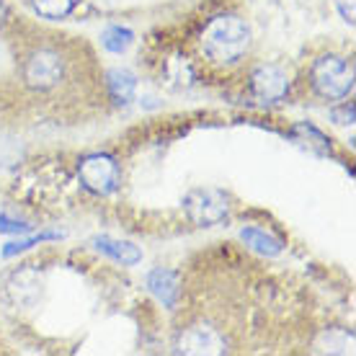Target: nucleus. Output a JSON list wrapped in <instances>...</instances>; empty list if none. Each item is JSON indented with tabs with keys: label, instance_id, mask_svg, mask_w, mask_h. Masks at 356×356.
Masks as SVG:
<instances>
[{
	"label": "nucleus",
	"instance_id": "obj_1",
	"mask_svg": "<svg viewBox=\"0 0 356 356\" xmlns=\"http://www.w3.org/2000/svg\"><path fill=\"white\" fill-rule=\"evenodd\" d=\"M10 39L18 93L26 104L57 119L83 122L108 106L106 78L96 52L81 36L13 21Z\"/></svg>",
	"mask_w": 356,
	"mask_h": 356
},
{
	"label": "nucleus",
	"instance_id": "obj_2",
	"mask_svg": "<svg viewBox=\"0 0 356 356\" xmlns=\"http://www.w3.org/2000/svg\"><path fill=\"white\" fill-rule=\"evenodd\" d=\"M194 63L214 75H232L250 65L253 57V29L245 16L235 10L212 13L199 26L191 42Z\"/></svg>",
	"mask_w": 356,
	"mask_h": 356
},
{
	"label": "nucleus",
	"instance_id": "obj_3",
	"mask_svg": "<svg viewBox=\"0 0 356 356\" xmlns=\"http://www.w3.org/2000/svg\"><path fill=\"white\" fill-rule=\"evenodd\" d=\"M302 86L321 104L346 101L354 93V60L336 49L315 54L305 67Z\"/></svg>",
	"mask_w": 356,
	"mask_h": 356
},
{
	"label": "nucleus",
	"instance_id": "obj_4",
	"mask_svg": "<svg viewBox=\"0 0 356 356\" xmlns=\"http://www.w3.org/2000/svg\"><path fill=\"white\" fill-rule=\"evenodd\" d=\"M250 93L264 104H279L292 90V75L279 63H256L245 67Z\"/></svg>",
	"mask_w": 356,
	"mask_h": 356
},
{
	"label": "nucleus",
	"instance_id": "obj_5",
	"mask_svg": "<svg viewBox=\"0 0 356 356\" xmlns=\"http://www.w3.org/2000/svg\"><path fill=\"white\" fill-rule=\"evenodd\" d=\"M78 178H81L83 188H88L90 194L108 196L122 184V168H119V163L111 155L93 152V155H86L81 161Z\"/></svg>",
	"mask_w": 356,
	"mask_h": 356
},
{
	"label": "nucleus",
	"instance_id": "obj_6",
	"mask_svg": "<svg viewBox=\"0 0 356 356\" xmlns=\"http://www.w3.org/2000/svg\"><path fill=\"white\" fill-rule=\"evenodd\" d=\"M186 209L196 225H217L227 217V199L220 191H194L186 199Z\"/></svg>",
	"mask_w": 356,
	"mask_h": 356
},
{
	"label": "nucleus",
	"instance_id": "obj_7",
	"mask_svg": "<svg viewBox=\"0 0 356 356\" xmlns=\"http://www.w3.org/2000/svg\"><path fill=\"white\" fill-rule=\"evenodd\" d=\"M147 286H150L152 292L158 294V300H161L165 307H176L178 297H181V284H178V276L168 268H155L150 276H147Z\"/></svg>",
	"mask_w": 356,
	"mask_h": 356
},
{
	"label": "nucleus",
	"instance_id": "obj_8",
	"mask_svg": "<svg viewBox=\"0 0 356 356\" xmlns=\"http://www.w3.org/2000/svg\"><path fill=\"white\" fill-rule=\"evenodd\" d=\"M96 248L108 256V259H114L116 264H122V266H134V264H140L143 261V250L134 248L132 243H122V241H114V238H96Z\"/></svg>",
	"mask_w": 356,
	"mask_h": 356
},
{
	"label": "nucleus",
	"instance_id": "obj_9",
	"mask_svg": "<svg viewBox=\"0 0 356 356\" xmlns=\"http://www.w3.org/2000/svg\"><path fill=\"white\" fill-rule=\"evenodd\" d=\"M106 78V93H108V104H129L134 96V81L132 72L127 70H111Z\"/></svg>",
	"mask_w": 356,
	"mask_h": 356
},
{
	"label": "nucleus",
	"instance_id": "obj_10",
	"mask_svg": "<svg viewBox=\"0 0 356 356\" xmlns=\"http://www.w3.org/2000/svg\"><path fill=\"white\" fill-rule=\"evenodd\" d=\"M36 16L47 18V21H60L67 18L72 10L78 8V0H26Z\"/></svg>",
	"mask_w": 356,
	"mask_h": 356
},
{
	"label": "nucleus",
	"instance_id": "obj_11",
	"mask_svg": "<svg viewBox=\"0 0 356 356\" xmlns=\"http://www.w3.org/2000/svg\"><path fill=\"white\" fill-rule=\"evenodd\" d=\"M241 238L248 248L259 250V253H264V256H279V253L284 250L282 243L276 241V238H271L268 232L259 230V227H245V230L241 232Z\"/></svg>",
	"mask_w": 356,
	"mask_h": 356
},
{
	"label": "nucleus",
	"instance_id": "obj_12",
	"mask_svg": "<svg viewBox=\"0 0 356 356\" xmlns=\"http://www.w3.org/2000/svg\"><path fill=\"white\" fill-rule=\"evenodd\" d=\"M134 34L129 31V29H122V26H108L104 34H101V44L106 47L108 52L114 54H122L127 49V47L132 44Z\"/></svg>",
	"mask_w": 356,
	"mask_h": 356
},
{
	"label": "nucleus",
	"instance_id": "obj_13",
	"mask_svg": "<svg viewBox=\"0 0 356 356\" xmlns=\"http://www.w3.org/2000/svg\"><path fill=\"white\" fill-rule=\"evenodd\" d=\"M13 21H16V16L10 13V6L6 0H0V34H6Z\"/></svg>",
	"mask_w": 356,
	"mask_h": 356
},
{
	"label": "nucleus",
	"instance_id": "obj_14",
	"mask_svg": "<svg viewBox=\"0 0 356 356\" xmlns=\"http://www.w3.org/2000/svg\"><path fill=\"white\" fill-rule=\"evenodd\" d=\"M341 8V16H343V21H348V24H354V0H336Z\"/></svg>",
	"mask_w": 356,
	"mask_h": 356
}]
</instances>
